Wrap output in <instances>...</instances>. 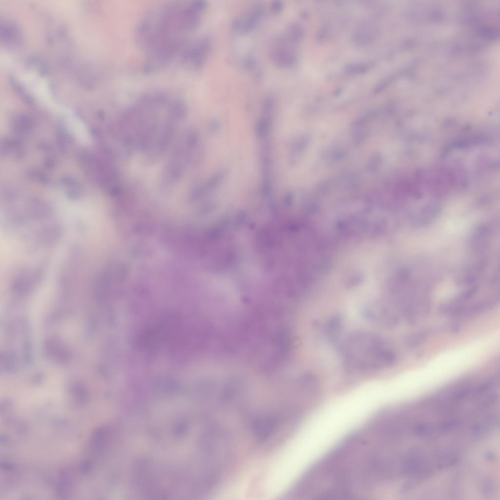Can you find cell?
Here are the masks:
<instances>
[{
	"label": "cell",
	"mask_w": 500,
	"mask_h": 500,
	"mask_svg": "<svg viewBox=\"0 0 500 500\" xmlns=\"http://www.w3.org/2000/svg\"><path fill=\"white\" fill-rule=\"evenodd\" d=\"M271 8L274 12H279L283 8V3L282 1L279 0L273 1L271 5Z\"/></svg>",
	"instance_id": "obj_7"
},
{
	"label": "cell",
	"mask_w": 500,
	"mask_h": 500,
	"mask_svg": "<svg viewBox=\"0 0 500 500\" xmlns=\"http://www.w3.org/2000/svg\"><path fill=\"white\" fill-rule=\"evenodd\" d=\"M244 63L247 68H250L254 65V60L253 58L249 57L246 59Z\"/></svg>",
	"instance_id": "obj_8"
},
{
	"label": "cell",
	"mask_w": 500,
	"mask_h": 500,
	"mask_svg": "<svg viewBox=\"0 0 500 500\" xmlns=\"http://www.w3.org/2000/svg\"><path fill=\"white\" fill-rule=\"evenodd\" d=\"M397 438L401 454L417 471L460 456L458 424L447 409L431 397H415L399 402Z\"/></svg>",
	"instance_id": "obj_1"
},
{
	"label": "cell",
	"mask_w": 500,
	"mask_h": 500,
	"mask_svg": "<svg viewBox=\"0 0 500 500\" xmlns=\"http://www.w3.org/2000/svg\"><path fill=\"white\" fill-rule=\"evenodd\" d=\"M207 6L202 0L176 1L158 4L148 11L139 24L137 35L146 53L147 71L161 68L182 55Z\"/></svg>",
	"instance_id": "obj_2"
},
{
	"label": "cell",
	"mask_w": 500,
	"mask_h": 500,
	"mask_svg": "<svg viewBox=\"0 0 500 500\" xmlns=\"http://www.w3.org/2000/svg\"><path fill=\"white\" fill-rule=\"evenodd\" d=\"M263 12L261 4H256L252 7L250 12L245 16L241 17V28L240 31L246 33L252 30Z\"/></svg>",
	"instance_id": "obj_4"
},
{
	"label": "cell",
	"mask_w": 500,
	"mask_h": 500,
	"mask_svg": "<svg viewBox=\"0 0 500 500\" xmlns=\"http://www.w3.org/2000/svg\"><path fill=\"white\" fill-rule=\"evenodd\" d=\"M269 120L265 118H262L259 122L257 127V134L259 137H262L267 130L269 125Z\"/></svg>",
	"instance_id": "obj_6"
},
{
	"label": "cell",
	"mask_w": 500,
	"mask_h": 500,
	"mask_svg": "<svg viewBox=\"0 0 500 500\" xmlns=\"http://www.w3.org/2000/svg\"><path fill=\"white\" fill-rule=\"evenodd\" d=\"M282 42L277 43L271 52V58L274 63L277 66L283 67L290 64L292 58L287 51L283 48Z\"/></svg>",
	"instance_id": "obj_5"
},
{
	"label": "cell",
	"mask_w": 500,
	"mask_h": 500,
	"mask_svg": "<svg viewBox=\"0 0 500 500\" xmlns=\"http://www.w3.org/2000/svg\"><path fill=\"white\" fill-rule=\"evenodd\" d=\"M278 423V418L276 415L263 414L253 419L251 429L257 438L264 440L272 434Z\"/></svg>",
	"instance_id": "obj_3"
}]
</instances>
